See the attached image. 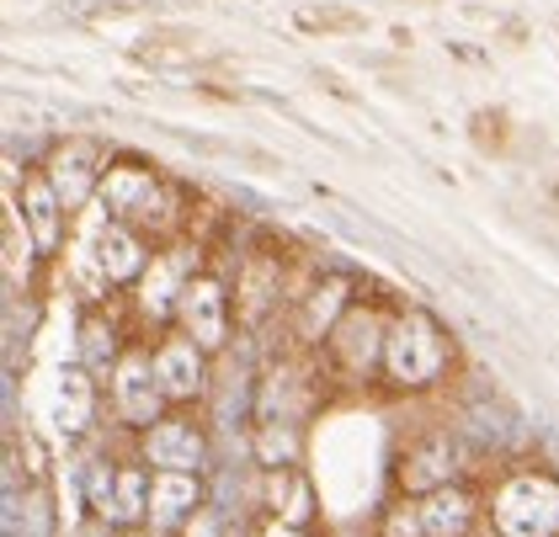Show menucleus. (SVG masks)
Listing matches in <instances>:
<instances>
[{
  "mask_svg": "<svg viewBox=\"0 0 559 537\" xmlns=\"http://www.w3.org/2000/svg\"><path fill=\"white\" fill-rule=\"evenodd\" d=\"M384 341H389V331L373 309H346L342 320H336V331H331V351H336V362L352 378H368V372L384 362Z\"/></svg>",
  "mask_w": 559,
  "mask_h": 537,
  "instance_id": "nucleus-8",
  "label": "nucleus"
},
{
  "mask_svg": "<svg viewBox=\"0 0 559 537\" xmlns=\"http://www.w3.org/2000/svg\"><path fill=\"white\" fill-rule=\"evenodd\" d=\"M22 537H48V533H22Z\"/></svg>",
  "mask_w": 559,
  "mask_h": 537,
  "instance_id": "nucleus-26",
  "label": "nucleus"
},
{
  "mask_svg": "<svg viewBox=\"0 0 559 537\" xmlns=\"http://www.w3.org/2000/svg\"><path fill=\"white\" fill-rule=\"evenodd\" d=\"M384 537H427L421 527V505H394L384 522Z\"/></svg>",
  "mask_w": 559,
  "mask_h": 537,
  "instance_id": "nucleus-22",
  "label": "nucleus"
},
{
  "mask_svg": "<svg viewBox=\"0 0 559 537\" xmlns=\"http://www.w3.org/2000/svg\"><path fill=\"white\" fill-rule=\"evenodd\" d=\"M192 283V261L171 250V255H160V261H150V277H144V314H176V298L181 288Z\"/></svg>",
  "mask_w": 559,
  "mask_h": 537,
  "instance_id": "nucleus-17",
  "label": "nucleus"
},
{
  "mask_svg": "<svg viewBox=\"0 0 559 537\" xmlns=\"http://www.w3.org/2000/svg\"><path fill=\"white\" fill-rule=\"evenodd\" d=\"M261 457H266V463L294 457V437H288V431H277V426H266V431H261Z\"/></svg>",
  "mask_w": 559,
  "mask_h": 537,
  "instance_id": "nucleus-23",
  "label": "nucleus"
},
{
  "mask_svg": "<svg viewBox=\"0 0 559 537\" xmlns=\"http://www.w3.org/2000/svg\"><path fill=\"white\" fill-rule=\"evenodd\" d=\"M123 537H139V533H123Z\"/></svg>",
  "mask_w": 559,
  "mask_h": 537,
  "instance_id": "nucleus-27",
  "label": "nucleus"
},
{
  "mask_svg": "<svg viewBox=\"0 0 559 537\" xmlns=\"http://www.w3.org/2000/svg\"><path fill=\"white\" fill-rule=\"evenodd\" d=\"M218 527H224L218 511H198V516L187 522V537H218Z\"/></svg>",
  "mask_w": 559,
  "mask_h": 537,
  "instance_id": "nucleus-24",
  "label": "nucleus"
},
{
  "mask_svg": "<svg viewBox=\"0 0 559 537\" xmlns=\"http://www.w3.org/2000/svg\"><path fill=\"white\" fill-rule=\"evenodd\" d=\"M150 500H155V479L139 463H118V490H112V516L107 527L118 533H139L150 522Z\"/></svg>",
  "mask_w": 559,
  "mask_h": 537,
  "instance_id": "nucleus-15",
  "label": "nucleus"
},
{
  "mask_svg": "<svg viewBox=\"0 0 559 537\" xmlns=\"http://www.w3.org/2000/svg\"><path fill=\"white\" fill-rule=\"evenodd\" d=\"M155 378H160L166 399H198L209 389V351L192 335H171L155 346Z\"/></svg>",
  "mask_w": 559,
  "mask_h": 537,
  "instance_id": "nucleus-9",
  "label": "nucleus"
},
{
  "mask_svg": "<svg viewBox=\"0 0 559 537\" xmlns=\"http://www.w3.org/2000/svg\"><path fill=\"white\" fill-rule=\"evenodd\" d=\"M160 405H166V389H160V378H155V357L129 351V357L112 368V410H118V420L150 431V426L160 420Z\"/></svg>",
  "mask_w": 559,
  "mask_h": 537,
  "instance_id": "nucleus-7",
  "label": "nucleus"
},
{
  "mask_svg": "<svg viewBox=\"0 0 559 537\" xmlns=\"http://www.w3.org/2000/svg\"><path fill=\"white\" fill-rule=\"evenodd\" d=\"M416 505H421V527H427V537H469V527H474V496L469 490L448 485V490L421 496Z\"/></svg>",
  "mask_w": 559,
  "mask_h": 537,
  "instance_id": "nucleus-16",
  "label": "nucleus"
},
{
  "mask_svg": "<svg viewBox=\"0 0 559 537\" xmlns=\"http://www.w3.org/2000/svg\"><path fill=\"white\" fill-rule=\"evenodd\" d=\"M266 537H304V533H299V527H272Z\"/></svg>",
  "mask_w": 559,
  "mask_h": 537,
  "instance_id": "nucleus-25",
  "label": "nucleus"
},
{
  "mask_svg": "<svg viewBox=\"0 0 559 537\" xmlns=\"http://www.w3.org/2000/svg\"><path fill=\"white\" fill-rule=\"evenodd\" d=\"M342 298H346V283H325V288L309 293V309H304V331H309V341H320V335L331 341V331H336L331 320H336V314H346Z\"/></svg>",
  "mask_w": 559,
  "mask_h": 537,
  "instance_id": "nucleus-19",
  "label": "nucleus"
},
{
  "mask_svg": "<svg viewBox=\"0 0 559 537\" xmlns=\"http://www.w3.org/2000/svg\"><path fill=\"white\" fill-rule=\"evenodd\" d=\"M453 474H459V442H453L448 431H437V437H427V442H416V448L405 453V463H400V485L416 490V496L448 490Z\"/></svg>",
  "mask_w": 559,
  "mask_h": 537,
  "instance_id": "nucleus-11",
  "label": "nucleus"
},
{
  "mask_svg": "<svg viewBox=\"0 0 559 537\" xmlns=\"http://www.w3.org/2000/svg\"><path fill=\"white\" fill-rule=\"evenodd\" d=\"M107 166H112V160L102 155V144H96V139H64V144L53 150V160H48V181H53V192H59L64 213L86 207L91 198L102 192Z\"/></svg>",
  "mask_w": 559,
  "mask_h": 537,
  "instance_id": "nucleus-5",
  "label": "nucleus"
},
{
  "mask_svg": "<svg viewBox=\"0 0 559 537\" xmlns=\"http://www.w3.org/2000/svg\"><path fill=\"white\" fill-rule=\"evenodd\" d=\"M304 33H362L368 16L362 11H342V5H320V11H299Z\"/></svg>",
  "mask_w": 559,
  "mask_h": 537,
  "instance_id": "nucleus-21",
  "label": "nucleus"
},
{
  "mask_svg": "<svg viewBox=\"0 0 559 537\" xmlns=\"http://www.w3.org/2000/svg\"><path fill=\"white\" fill-rule=\"evenodd\" d=\"M176 325L181 335H192L209 357L224 351L229 341V298H224V283L218 277H192L181 298H176Z\"/></svg>",
  "mask_w": 559,
  "mask_h": 537,
  "instance_id": "nucleus-6",
  "label": "nucleus"
},
{
  "mask_svg": "<svg viewBox=\"0 0 559 537\" xmlns=\"http://www.w3.org/2000/svg\"><path fill=\"white\" fill-rule=\"evenodd\" d=\"M22 218H27L33 246L44 250V255L48 250H59V240H64V203H59L48 170H33V176L22 181Z\"/></svg>",
  "mask_w": 559,
  "mask_h": 537,
  "instance_id": "nucleus-13",
  "label": "nucleus"
},
{
  "mask_svg": "<svg viewBox=\"0 0 559 537\" xmlns=\"http://www.w3.org/2000/svg\"><path fill=\"white\" fill-rule=\"evenodd\" d=\"M448 335L431 314H400L389 325V341H384V372L394 389H431L442 372H448Z\"/></svg>",
  "mask_w": 559,
  "mask_h": 537,
  "instance_id": "nucleus-1",
  "label": "nucleus"
},
{
  "mask_svg": "<svg viewBox=\"0 0 559 537\" xmlns=\"http://www.w3.org/2000/svg\"><path fill=\"white\" fill-rule=\"evenodd\" d=\"M139 453L155 474H203L209 468V437L203 426L181 420V415H166L155 420L144 437H139Z\"/></svg>",
  "mask_w": 559,
  "mask_h": 537,
  "instance_id": "nucleus-4",
  "label": "nucleus"
},
{
  "mask_svg": "<svg viewBox=\"0 0 559 537\" xmlns=\"http://www.w3.org/2000/svg\"><path fill=\"white\" fill-rule=\"evenodd\" d=\"M91 415H96L91 368H59V378H53V431L59 437H86Z\"/></svg>",
  "mask_w": 559,
  "mask_h": 537,
  "instance_id": "nucleus-12",
  "label": "nucleus"
},
{
  "mask_svg": "<svg viewBox=\"0 0 559 537\" xmlns=\"http://www.w3.org/2000/svg\"><path fill=\"white\" fill-rule=\"evenodd\" d=\"M490 516L501 537H555L559 533V485L549 474H512L496 500H490Z\"/></svg>",
  "mask_w": 559,
  "mask_h": 537,
  "instance_id": "nucleus-3",
  "label": "nucleus"
},
{
  "mask_svg": "<svg viewBox=\"0 0 559 537\" xmlns=\"http://www.w3.org/2000/svg\"><path fill=\"white\" fill-rule=\"evenodd\" d=\"M203 511V479L198 474H155V500H150V527L171 533L187 527Z\"/></svg>",
  "mask_w": 559,
  "mask_h": 537,
  "instance_id": "nucleus-14",
  "label": "nucleus"
},
{
  "mask_svg": "<svg viewBox=\"0 0 559 537\" xmlns=\"http://www.w3.org/2000/svg\"><path fill=\"white\" fill-rule=\"evenodd\" d=\"M118 362H123L118 357V331L107 320H86L81 325V368L107 372V368H118Z\"/></svg>",
  "mask_w": 559,
  "mask_h": 537,
  "instance_id": "nucleus-18",
  "label": "nucleus"
},
{
  "mask_svg": "<svg viewBox=\"0 0 559 537\" xmlns=\"http://www.w3.org/2000/svg\"><path fill=\"white\" fill-rule=\"evenodd\" d=\"M91 261H96V272L107 277V288H123V283H133V277H144V266L155 261L150 250H144V240H139V229H129V224H102L96 229V250H91Z\"/></svg>",
  "mask_w": 559,
  "mask_h": 537,
  "instance_id": "nucleus-10",
  "label": "nucleus"
},
{
  "mask_svg": "<svg viewBox=\"0 0 559 537\" xmlns=\"http://www.w3.org/2000/svg\"><path fill=\"white\" fill-rule=\"evenodd\" d=\"M81 485H86V505L107 522V516H112V490H118V463L91 457L86 468H81Z\"/></svg>",
  "mask_w": 559,
  "mask_h": 537,
  "instance_id": "nucleus-20",
  "label": "nucleus"
},
{
  "mask_svg": "<svg viewBox=\"0 0 559 537\" xmlns=\"http://www.w3.org/2000/svg\"><path fill=\"white\" fill-rule=\"evenodd\" d=\"M102 203L112 207V218L129 224V229H160V224L171 218L166 181L155 176V166L129 160V155L107 166V176H102Z\"/></svg>",
  "mask_w": 559,
  "mask_h": 537,
  "instance_id": "nucleus-2",
  "label": "nucleus"
}]
</instances>
